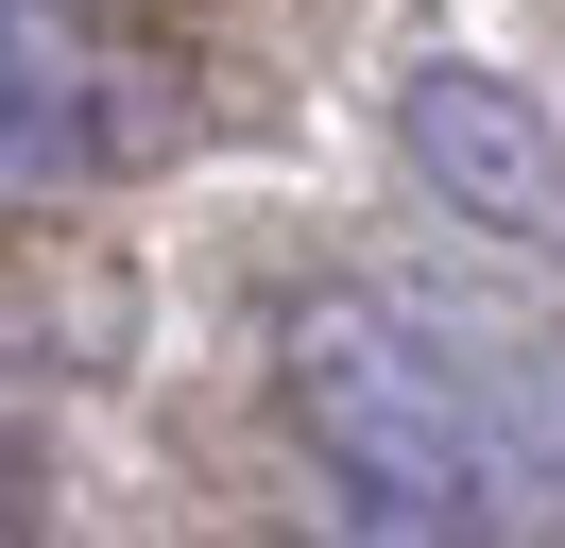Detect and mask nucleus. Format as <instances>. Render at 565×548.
<instances>
[{
	"mask_svg": "<svg viewBox=\"0 0 565 548\" xmlns=\"http://www.w3.org/2000/svg\"><path fill=\"white\" fill-rule=\"evenodd\" d=\"M394 155H412L428 205H462L480 240H565V120L480 52H428L394 86Z\"/></svg>",
	"mask_w": 565,
	"mask_h": 548,
	"instance_id": "7ed1b4c3",
	"label": "nucleus"
},
{
	"mask_svg": "<svg viewBox=\"0 0 565 548\" xmlns=\"http://www.w3.org/2000/svg\"><path fill=\"white\" fill-rule=\"evenodd\" d=\"M275 377H291V429H309L377 514H462V531H497V514H531L565 479L548 394H531L514 360H480V342H446L428 308H394V292L291 308Z\"/></svg>",
	"mask_w": 565,
	"mask_h": 548,
	"instance_id": "f257e3e1",
	"label": "nucleus"
},
{
	"mask_svg": "<svg viewBox=\"0 0 565 548\" xmlns=\"http://www.w3.org/2000/svg\"><path fill=\"white\" fill-rule=\"evenodd\" d=\"M18 531H35V497H18V463H0V548H18Z\"/></svg>",
	"mask_w": 565,
	"mask_h": 548,
	"instance_id": "20e7f679",
	"label": "nucleus"
},
{
	"mask_svg": "<svg viewBox=\"0 0 565 548\" xmlns=\"http://www.w3.org/2000/svg\"><path fill=\"white\" fill-rule=\"evenodd\" d=\"M138 137H172V86H138V52L86 0H0V189L120 171Z\"/></svg>",
	"mask_w": 565,
	"mask_h": 548,
	"instance_id": "f03ea898",
	"label": "nucleus"
}]
</instances>
